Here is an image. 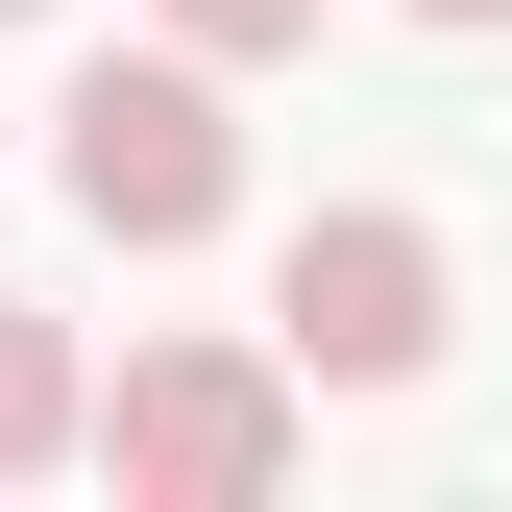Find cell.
<instances>
[{
    "label": "cell",
    "mask_w": 512,
    "mask_h": 512,
    "mask_svg": "<svg viewBox=\"0 0 512 512\" xmlns=\"http://www.w3.org/2000/svg\"><path fill=\"white\" fill-rule=\"evenodd\" d=\"M171 49H220V74H269V49H317V0H147Z\"/></svg>",
    "instance_id": "5"
},
{
    "label": "cell",
    "mask_w": 512,
    "mask_h": 512,
    "mask_svg": "<svg viewBox=\"0 0 512 512\" xmlns=\"http://www.w3.org/2000/svg\"><path fill=\"white\" fill-rule=\"evenodd\" d=\"M74 415H98L74 317H0V488H49V464H74Z\"/></svg>",
    "instance_id": "4"
},
{
    "label": "cell",
    "mask_w": 512,
    "mask_h": 512,
    "mask_svg": "<svg viewBox=\"0 0 512 512\" xmlns=\"http://www.w3.org/2000/svg\"><path fill=\"white\" fill-rule=\"evenodd\" d=\"M293 415H317L293 342H147L74 439L122 464V512H244V488H293Z\"/></svg>",
    "instance_id": "2"
},
{
    "label": "cell",
    "mask_w": 512,
    "mask_h": 512,
    "mask_svg": "<svg viewBox=\"0 0 512 512\" xmlns=\"http://www.w3.org/2000/svg\"><path fill=\"white\" fill-rule=\"evenodd\" d=\"M415 25H512V0H415Z\"/></svg>",
    "instance_id": "6"
},
{
    "label": "cell",
    "mask_w": 512,
    "mask_h": 512,
    "mask_svg": "<svg viewBox=\"0 0 512 512\" xmlns=\"http://www.w3.org/2000/svg\"><path fill=\"white\" fill-rule=\"evenodd\" d=\"M0 25H49V0H0Z\"/></svg>",
    "instance_id": "7"
},
{
    "label": "cell",
    "mask_w": 512,
    "mask_h": 512,
    "mask_svg": "<svg viewBox=\"0 0 512 512\" xmlns=\"http://www.w3.org/2000/svg\"><path fill=\"white\" fill-rule=\"evenodd\" d=\"M439 220H391V196H342V220H293L269 244V342H293V391H415L439 366Z\"/></svg>",
    "instance_id": "3"
},
{
    "label": "cell",
    "mask_w": 512,
    "mask_h": 512,
    "mask_svg": "<svg viewBox=\"0 0 512 512\" xmlns=\"http://www.w3.org/2000/svg\"><path fill=\"white\" fill-rule=\"evenodd\" d=\"M49 196L98 244H220L244 220V122H220V49H98L49 98Z\"/></svg>",
    "instance_id": "1"
}]
</instances>
